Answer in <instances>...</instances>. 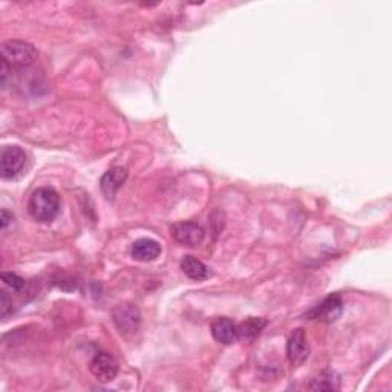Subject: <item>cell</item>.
Segmentation results:
<instances>
[{
    "instance_id": "obj_1",
    "label": "cell",
    "mask_w": 392,
    "mask_h": 392,
    "mask_svg": "<svg viewBox=\"0 0 392 392\" xmlns=\"http://www.w3.org/2000/svg\"><path fill=\"white\" fill-rule=\"evenodd\" d=\"M31 217L40 222H51L60 210V198L58 193L51 187H40L32 193L29 199Z\"/></svg>"
},
{
    "instance_id": "obj_2",
    "label": "cell",
    "mask_w": 392,
    "mask_h": 392,
    "mask_svg": "<svg viewBox=\"0 0 392 392\" xmlns=\"http://www.w3.org/2000/svg\"><path fill=\"white\" fill-rule=\"evenodd\" d=\"M2 60L10 69L29 68L37 60V51L32 45L21 40H8L2 45Z\"/></svg>"
},
{
    "instance_id": "obj_3",
    "label": "cell",
    "mask_w": 392,
    "mask_h": 392,
    "mask_svg": "<svg viewBox=\"0 0 392 392\" xmlns=\"http://www.w3.org/2000/svg\"><path fill=\"white\" fill-rule=\"evenodd\" d=\"M26 164V154L19 146H6L0 154V173L3 180H14Z\"/></svg>"
},
{
    "instance_id": "obj_4",
    "label": "cell",
    "mask_w": 392,
    "mask_h": 392,
    "mask_svg": "<svg viewBox=\"0 0 392 392\" xmlns=\"http://www.w3.org/2000/svg\"><path fill=\"white\" fill-rule=\"evenodd\" d=\"M112 317L117 328H119L124 336L135 334L140 328L141 315L138 308L132 304H121L117 306L112 313Z\"/></svg>"
},
{
    "instance_id": "obj_5",
    "label": "cell",
    "mask_w": 392,
    "mask_h": 392,
    "mask_svg": "<svg viewBox=\"0 0 392 392\" xmlns=\"http://www.w3.org/2000/svg\"><path fill=\"white\" fill-rule=\"evenodd\" d=\"M89 369L98 382L108 383L112 382L117 374H119V362L115 360L114 356L108 354V352H98L93 358V362H90Z\"/></svg>"
},
{
    "instance_id": "obj_6",
    "label": "cell",
    "mask_w": 392,
    "mask_h": 392,
    "mask_svg": "<svg viewBox=\"0 0 392 392\" xmlns=\"http://www.w3.org/2000/svg\"><path fill=\"white\" fill-rule=\"evenodd\" d=\"M342 313H343V300L341 297V294H331L330 297H326L322 304L308 313V317L320 320V322L325 323H332L342 316Z\"/></svg>"
},
{
    "instance_id": "obj_7",
    "label": "cell",
    "mask_w": 392,
    "mask_h": 392,
    "mask_svg": "<svg viewBox=\"0 0 392 392\" xmlns=\"http://www.w3.org/2000/svg\"><path fill=\"white\" fill-rule=\"evenodd\" d=\"M172 236L176 243L184 247H196L204 241L202 227L192 221L178 222L172 227Z\"/></svg>"
},
{
    "instance_id": "obj_8",
    "label": "cell",
    "mask_w": 392,
    "mask_h": 392,
    "mask_svg": "<svg viewBox=\"0 0 392 392\" xmlns=\"http://www.w3.org/2000/svg\"><path fill=\"white\" fill-rule=\"evenodd\" d=\"M310 354V346L306 342L305 331L302 328H297L293 331V334L286 345V356L293 367H300L304 365Z\"/></svg>"
},
{
    "instance_id": "obj_9",
    "label": "cell",
    "mask_w": 392,
    "mask_h": 392,
    "mask_svg": "<svg viewBox=\"0 0 392 392\" xmlns=\"http://www.w3.org/2000/svg\"><path fill=\"white\" fill-rule=\"evenodd\" d=\"M212 334L215 341L224 345H232L238 341V325L227 317H218L212 322Z\"/></svg>"
},
{
    "instance_id": "obj_10",
    "label": "cell",
    "mask_w": 392,
    "mask_h": 392,
    "mask_svg": "<svg viewBox=\"0 0 392 392\" xmlns=\"http://www.w3.org/2000/svg\"><path fill=\"white\" fill-rule=\"evenodd\" d=\"M127 178L126 169L123 167H114L103 175V178L100 181V187L103 195L106 196L108 199H112L117 191L124 184V181Z\"/></svg>"
},
{
    "instance_id": "obj_11",
    "label": "cell",
    "mask_w": 392,
    "mask_h": 392,
    "mask_svg": "<svg viewBox=\"0 0 392 392\" xmlns=\"http://www.w3.org/2000/svg\"><path fill=\"white\" fill-rule=\"evenodd\" d=\"M130 253H132V258L135 260H138V262H152V260L160 256L161 247L154 239L143 238L135 241L132 245V252Z\"/></svg>"
},
{
    "instance_id": "obj_12",
    "label": "cell",
    "mask_w": 392,
    "mask_h": 392,
    "mask_svg": "<svg viewBox=\"0 0 392 392\" xmlns=\"http://www.w3.org/2000/svg\"><path fill=\"white\" fill-rule=\"evenodd\" d=\"M181 270L192 280H206L210 278L212 274L204 262H201L199 259L191 256V254L181 260Z\"/></svg>"
},
{
    "instance_id": "obj_13",
    "label": "cell",
    "mask_w": 392,
    "mask_h": 392,
    "mask_svg": "<svg viewBox=\"0 0 392 392\" xmlns=\"http://www.w3.org/2000/svg\"><path fill=\"white\" fill-rule=\"evenodd\" d=\"M267 326V320L262 317H250L238 326V339L245 342H252L256 339Z\"/></svg>"
},
{
    "instance_id": "obj_14",
    "label": "cell",
    "mask_w": 392,
    "mask_h": 392,
    "mask_svg": "<svg viewBox=\"0 0 392 392\" xmlns=\"http://www.w3.org/2000/svg\"><path fill=\"white\" fill-rule=\"evenodd\" d=\"M341 387V376L332 369H325L311 382V391H336Z\"/></svg>"
},
{
    "instance_id": "obj_15",
    "label": "cell",
    "mask_w": 392,
    "mask_h": 392,
    "mask_svg": "<svg viewBox=\"0 0 392 392\" xmlns=\"http://www.w3.org/2000/svg\"><path fill=\"white\" fill-rule=\"evenodd\" d=\"M2 280L5 282V285H8L10 289H12L14 291L22 290L25 285V280L16 273H2Z\"/></svg>"
},
{
    "instance_id": "obj_16",
    "label": "cell",
    "mask_w": 392,
    "mask_h": 392,
    "mask_svg": "<svg viewBox=\"0 0 392 392\" xmlns=\"http://www.w3.org/2000/svg\"><path fill=\"white\" fill-rule=\"evenodd\" d=\"M0 306H2V316L5 317L6 315H8L10 306H12V302H10V299L8 296H6L5 291L0 293Z\"/></svg>"
},
{
    "instance_id": "obj_17",
    "label": "cell",
    "mask_w": 392,
    "mask_h": 392,
    "mask_svg": "<svg viewBox=\"0 0 392 392\" xmlns=\"http://www.w3.org/2000/svg\"><path fill=\"white\" fill-rule=\"evenodd\" d=\"M0 221H2V228L5 230V228L8 227L10 222L12 221V213H10L8 210H6V208H3V210H2V219H0Z\"/></svg>"
}]
</instances>
